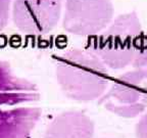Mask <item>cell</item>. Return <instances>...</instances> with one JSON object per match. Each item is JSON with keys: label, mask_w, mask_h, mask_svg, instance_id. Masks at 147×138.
Returning a JSON list of instances; mask_svg holds the SVG:
<instances>
[{"label": "cell", "mask_w": 147, "mask_h": 138, "mask_svg": "<svg viewBox=\"0 0 147 138\" xmlns=\"http://www.w3.org/2000/svg\"><path fill=\"white\" fill-rule=\"evenodd\" d=\"M102 102L105 108L121 116L133 117L142 112L147 104V71L132 72L119 77Z\"/></svg>", "instance_id": "6"}, {"label": "cell", "mask_w": 147, "mask_h": 138, "mask_svg": "<svg viewBox=\"0 0 147 138\" xmlns=\"http://www.w3.org/2000/svg\"><path fill=\"white\" fill-rule=\"evenodd\" d=\"M141 33V24L135 12L122 14L105 32L89 40L87 49L108 67L122 69L134 60Z\"/></svg>", "instance_id": "3"}, {"label": "cell", "mask_w": 147, "mask_h": 138, "mask_svg": "<svg viewBox=\"0 0 147 138\" xmlns=\"http://www.w3.org/2000/svg\"><path fill=\"white\" fill-rule=\"evenodd\" d=\"M134 67H146L147 66V35L140 38L133 60Z\"/></svg>", "instance_id": "8"}, {"label": "cell", "mask_w": 147, "mask_h": 138, "mask_svg": "<svg viewBox=\"0 0 147 138\" xmlns=\"http://www.w3.org/2000/svg\"><path fill=\"white\" fill-rule=\"evenodd\" d=\"M35 84L20 78L9 64L0 62V138H31L41 110Z\"/></svg>", "instance_id": "1"}, {"label": "cell", "mask_w": 147, "mask_h": 138, "mask_svg": "<svg viewBox=\"0 0 147 138\" xmlns=\"http://www.w3.org/2000/svg\"><path fill=\"white\" fill-rule=\"evenodd\" d=\"M56 78L67 97L90 101L104 91L108 73L104 62L96 54L88 49H71L58 58Z\"/></svg>", "instance_id": "2"}, {"label": "cell", "mask_w": 147, "mask_h": 138, "mask_svg": "<svg viewBox=\"0 0 147 138\" xmlns=\"http://www.w3.org/2000/svg\"><path fill=\"white\" fill-rule=\"evenodd\" d=\"M113 14L110 0H67L62 25L71 34L95 35L106 28Z\"/></svg>", "instance_id": "4"}, {"label": "cell", "mask_w": 147, "mask_h": 138, "mask_svg": "<svg viewBox=\"0 0 147 138\" xmlns=\"http://www.w3.org/2000/svg\"><path fill=\"white\" fill-rule=\"evenodd\" d=\"M61 8L62 0H14L13 23L24 34H47L57 25Z\"/></svg>", "instance_id": "5"}, {"label": "cell", "mask_w": 147, "mask_h": 138, "mask_svg": "<svg viewBox=\"0 0 147 138\" xmlns=\"http://www.w3.org/2000/svg\"><path fill=\"white\" fill-rule=\"evenodd\" d=\"M11 0H0V32L6 27L9 20Z\"/></svg>", "instance_id": "9"}, {"label": "cell", "mask_w": 147, "mask_h": 138, "mask_svg": "<svg viewBox=\"0 0 147 138\" xmlns=\"http://www.w3.org/2000/svg\"><path fill=\"white\" fill-rule=\"evenodd\" d=\"M91 120L79 112H67L52 121L44 138H91Z\"/></svg>", "instance_id": "7"}]
</instances>
